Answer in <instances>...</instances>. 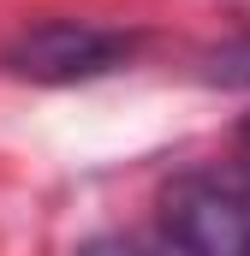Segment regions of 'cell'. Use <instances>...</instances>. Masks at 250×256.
<instances>
[{
  "label": "cell",
  "instance_id": "2",
  "mask_svg": "<svg viewBox=\"0 0 250 256\" xmlns=\"http://www.w3.org/2000/svg\"><path fill=\"white\" fill-rule=\"evenodd\" d=\"M137 54L131 30H108V24H84V18H42L30 30H18L6 42V72L30 78V84H90L108 78Z\"/></svg>",
  "mask_w": 250,
  "mask_h": 256
},
{
  "label": "cell",
  "instance_id": "3",
  "mask_svg": "<svg viewBox=\"0 0 250 256\" xmlns=\"http://www.w3.org/2000/svg\"><path fill=\"white\" fill-rule=\"evenodd\" d=\"M208 78H214V84H250V36L214 48V54H208Z\"/></svg>",
  "mask_w": 250,
  "mask_h": 256
},
{
  "label": "cell",
  "instance_id": "1",
  "mask_svg": "<svg viewBox=\"0 0 250 256\" xmlns=\"http://www.w3.org/2000/svg\"><path fill=\"white\" fill-rule=\"evenodd\" d=\"M161 232L179 256H250V161L179 173L161 191Z\"/></svg>",
  "mask_w": 250,
  "mask_h": 256
},
{
  "label": "cell",
  "instance_id": "4",
  "mask_svg": "<svg viewBox=\"0 0 250 256\" xmlns=\"http://www.w3.org/2000/svg\"><path fill=\"white\" fill-rule=\"evenodd\" d=\"M238 143H244V149H250V120H244V126H238Z\"/></svg>",
  "mask_w": 250,
  "mask_h": 256
}]
</instances>
